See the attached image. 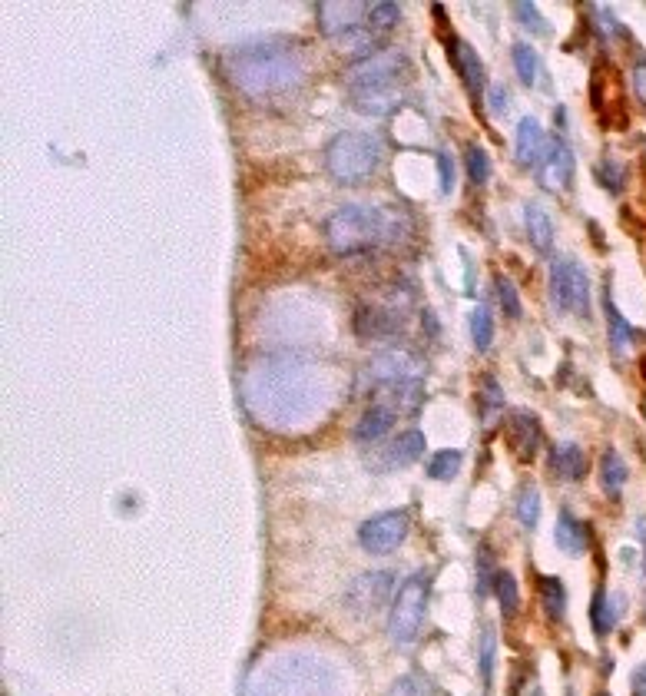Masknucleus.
Returning a JSON list of instances; mask_svg holds the SVG:
<instances>
[{
	"label": "nucleus",
	"instance_id": "39",
	"mask_svg": "<svg viewBox=\"0 0 646 696\" xmlns=\"http://www.w3.org/2000/svg\"><path fill=\"white\" fill-rule=\"evenodd\" d=\"M633 87H637V97L646 103V60H640L637 67H633Z\"/></svg>",
	"mask_w": 646,
	"mask_h": 696
},
{
	"label": "nucleus",
	"instance_id": "23",
	"mask_svg": "<svg viewBox=\"0 0 646 696\" xmlns=\"http://www.w3.org/2000/svg\"><path fill=\"white\" fill-rule=\"evenodd\" d=\"M603 309H607V319H610V342H613V352L623 355L633 342V329L630 322L623 319V315L617 312V305H613L610 299H603Z\"/></svg>",
	"mask_w": 646,
	"mask_h": 696
},
{
	"label": "nucleus",
	"instance_id": "6",
	"mask_svg": "<svg viewBox=\"0 0 646 696\" xmlns=\"http://www.w3.org/2000/svg\"><path fill=\"white\" fill-rule=\"evenodd\" d=\"M550 299L557 309L574 312L580 319L590 315V282L577 259H557L550 266Z\"/></svg>",
	"mask_w": 646,
	"mask_h": 696
},
{
	"label": "nucleus",
	"instance_id": "30",
	"mask_svg": "<svg viewBox=\"0 0 646 696\" xmlns=\"http://www.w3.org/2000/svg\"><path fill=\"white\" fill-rule=\"evenodd\" d=\"M593 176H597V183L607 189V193H620L623 183H627V166L613 163V160H603L593 166Z\"/></svg>",
	"mask_w": 646,
	"mask_h": 696
},
{
	"label": "nucleus",
	"instance_id": "22",
	"mask_svg": "<svg viewBox=\"0 0 646 696\" xmlns=\"http://www.w3.org/2000/svg\"><path fill=\"white\" fill-rule=\"evenodd\" d=\"M494 597H497V604H501L504 617H514L517 604H521V590H517V580L511 571L494 574Z\"/></svg>",
	"mask_w": 646,
	"mask_h": 696
},
{
	"label": "nucleus",
	"instance_id": "10",
	"mask_svg": "<svg viewBox=\"0 0 646 696\" xmlns=\"http://www.w3.org/2000/svg\"><path fill=\"white\" fill-rule=\"evenodd\" d=\"M421 455H425V431H418V428L398 431V435L388 441V448L378 455L381 458L378 468L381 471H401V468H408V464H415Z\"/></svg>",
	"mask_w": 646,
	"mask_h": 696
},
{
	"label": "nucleus",
	"instance_id": "1",
	"mask_svg": "<svg viewBox=\"0 0 646 696\" xmlns=\"http://www.w3.org/2000/svg\"><path fill=\"white\" fill-rule=\"evenodd\" d=\"M226 73L246 97L266 100L299 87L305 77V57L289 40H262L232 50Z\"/></svg>",
	"mask_w": 646,
	"mask_h": 696
},
{
	"label": "nucleus",
	"instance_id": "14",
	"mask_svg": "<svg viewBox=\"0 0 646 696\" xmlns=\"http://www.w3.org/2000/svg\"><path fill=\"white\" fill-rule=\"evenodd\" d=\"M395 421H398V408H391L388 402H378V405L362 411V418L355 421L352 438L362 441V445H372V441L385 438L388 431L395 428Z\"/></svg>",
	"mask_w": 646,
	"mask_h": 696
},
{
	"label": "nucleus",
	"instance_id": "35",
	"mask_svg": "<svg viewBox=\"0 0 646 696\" xmlns=\"http://www.w3.org/2000/svg\"><path fill=\"white\" fill-rule=\"evenodd\" d=\"M514 14H517V20H521L524 27H531L534 34H547V20L540 17V10H537V4H531V0H524V4H514Z\"/></svg>",
	"mask_w": 646,
	"mask_h": 696
},
{
	"label": "nucleus",
	"instance_id": "13",
	"mask_svg": "<svg viewBox=\"0 0 646 696\" xmlns=\"http://www.w3.org/2000/svg\"><path fill=\"white\" fill-rule=\"evenodd\" d=\"M368 20V4H319V27L325 37H342Z\"/></svg>",
	"mask_w": 646,
	"mask_h": 696
},
{
	"label": "nucleus",
	"instance_id": "19",
	"mask_svg": "<svg viewBox=\"0 0 646 696\" xmlns=\"http://www.w3.org/2000/svg\"><path fill=\"white\" fill-rule=\"evenodd\" d=\"M524 219H527V236H531L537 252H550L554 249V223H550V213L540 203H527L524 206Z\"/></svg>",
	"mask_w": 646,
	"mask_h": 696
},
{
	"label": "nucleus",
	"instance_id": "36",
	"mask_svg": "<svg viewBox=\"0 0 646 696\" xmlns=\"http://www.w3.org/2000/svg\"><path fill=\"white\" fill-rule=\"evenodd\" d=\"M494 653H497V637L487 630L484 634V647H481V673H484V683H491L494 677Z\"/></svg>",
	"mask_w": 646,
	"mask_h": 696
},
{
	"label": "nucleus",
	"instance_id": "16",
	"mask_svg": "<svg viewBox=\"0 0 646 696\" xmlns=\"http://www.w3.org/2000/svg\"><path fill=\"white\" fill-rule=\"evenodd\" d=\"M451 57H454V67H458V73H461L464 87L471 90V97H481V90L487 87V77H484V63L478 60V50H474L471 44L454 40Z\"/></svg>",
	"mask_w": 646,
	"mask_h": 696
},
{
	"label": "nucleus",
	"instance_id": "34",
	"mask_svg": "<svg viewBox=\"0 0 646 696\" xmlns=\"http://www.w3.org/2000/svg\"><path fill=\"white\" fill-rule=\"evenodd\" d=\"M497 295H501V309L507 319H521V299H517V289H514V282L511 279H504V276H497Z\"/></svg>",
	"mask_w": 646,
	"mask_h": 696
},
{
	"label": "nucleus",
	"instance_id": "8",
	"mask_svg": "<svg viewBox=\"0 0 646 696\" xmlns=\"http://www.w3.org/2000/svg\"><path fill=\"white\" fill-rule=\"evenodd\" d=\"M574 166V150L560 136H547V150L537 166V183L550 193H564L570 179H574Z\"/></svg>",
	"mask_w": 646,
	"mask_h": 696
},
{
	"label": "nucleus",
	"instance_id": "33",
	"mask_svg": "<svg viewBox=\"0 0 646 696\" xmlns=\"http://www.w3.org/2000/svg\"><path fill=\"white\" fill-rule=\"evenodd\" d=\"M487 176H491V160L481 146H468V179L474 186H484Z\"/></svg>",
	"mask_w": 646,
	"mask_h": 696
},
{
	"label": "nucleus",
	"instance_id": "5",
	"mask_svg": "<svg viewBox=\"0 0 646 696\" xmlns=\"http://www.w3.org/2000/svg\"><path fill=\"white\" fill-rule=\"evenodd\" d=\"M428 577L425 574H415L408 577L401 590L395 594V604H391V614H388V634L398 647H411L421 630V620H425V610H428Z\"/></svg>",
	"mask_w": 646,
	"mask_h": 696
},
{
	"label": "nucleus",
	"instance_id": "41",
	"mask_svg": "<svg viewBox=\"0 0 646 696\" xmlns=\"http://www.w3.org/2000/svg\"><path fill=\"white\" fill-rule=\"evenodd\" d=\"M633 696H646V663L633 673Z\"/></svg>",
	"mask_w": 646,
	"mask_h": 696
},
{
	"label": "nucleus",
	"instance_id": "15",
	"mask_svg": "<svg viewBox=\"0 0 646 696\" xmlns=\"http://www.w3.org/2000/svg\"><path fill=\"white\" fill-rule=\"evenodd\" d=\"M544 150H547V136H544V130H540V123L534 120V116H524V120L517 123V146H514L517 163L537 166Z\"/></svg>",
	"mask_w": 646,
	"mask_h": 696
},
{
	"label": "nucleus",
	"instance_id": "42",
	"mask_svg": "<svg viewBox=\"0 0 646 696\" xmlns=\"http://www.w3.org/2000/svg\"><path fill=\"white\" fill-rule=\"evenodd\" d=\"M597 696H610V693H597Z\"/></svg>",
	"mask_w": 646,
	"mask_h": 696
},
{
	"label": "nucleus",
	"instance_id": "3",
	"mask_svg": "<svg viewBox=\"0 0 646 696\" xmlns=\"http://www.w3.org/2000/svg\"><path fill=\"white\" fill-rule=\"evenodd\" d=\"M401 219H395L388 209L365 206V203H345L325 219V242L335 256H355L368 252L385 242H395L401 236Z\"/></svg>",
	"mask_w": 646,
	"mask_h": 696
},
{
	"label": "nucleus",
	"instance_id": "7",
	"mask_svg": "<svg viewBox=\"0 0 646 696\" xmlns=\"http://www.w3.org/2000/svg\"><path fill=\"white\" fill-rule=\"evenodd\" d=\"M411 531V518L408 511H381L375 514V518H368L362 527H358V544L365 547L368 554L375 557H385V554H395L401 544H405V537Z\"/></svg>",
	"mask_w": 646,
	"mask_h": 696
},
{
	"label": "nucleus",
	"instance_id": "11",
	"mask_svg": "<svg viewBox=\"0 0 646 696\" xmlns=\"http://www.w3.org/2000/svg\"><path fill=\"white\" fill-rule=\"evenodd\" d=\"M388 590H391V574H362L348 590V607L355 614H375V610L388 600Z\"/></svg>",
	"mask_w": 646,
	"mask_h": 696
},
{
	"label": "nucleus",
	"instance_id": "12",
	"mask_svg": "<svg viewBox=\"0 0 646 696\" xmlns=\"http://www.w3.org/2000/svg\"><path fill=\"white\" fill-rule=\"evenodd\" d=\"M507 441H511L514 455L521 461H534L540 441H544L537 415H531V411H514L511 421H507Z\"/></svg>",
	"mask_w": 646,
	"mask_h": 696
},
{
	"label": "nucleus",
	"instance_id": "31",
	"mask_svg": "<svg viewBox=\"0 0 646 696\" xmlns=\"http://www.w3.org/2000/svg\"><path fill=\"white\" fill-rule=\"evenodd\" d=\"M434 693L438 690H434L431 677H425V673H408V677L395 680L388 696H434Z\"/></svg>",
	"mask_w": 646,
	"mask_h": 696
},
{
	"label": "nucleus",
	"instance_id": "32",
	"mask_svg": "<svg viewBox=\"0 0 646 696\" xmlns=\"http://www.w3.org/2000/svg\"><path fill=\"white\" fill-rule=\"evenodd\" d=\"M471 335H474V345H478V352H487L494 342V325H491V312L484 309V305H478V309L471 312Z\"/></svg>",
	"mask_w": 646,
	"mask_h": 696
},
{
	"label": "nucleus",
	"instance_id": "38",
	"mask_svg": "<svg viewBox=\"0 0 646 696\" xmlns=\"http://www.w3.org/2000/svg\"><path fill=\"white\" fill-rule=\"evenodd\" d=\"M478 574H481V594H487V590H494V577H491V554H487V547H481L478 554Z\"/></svg>",
	"mask_w": 646,
	"mask_h": 696
},
{
	"label": "nucleus",
	"instance_id": "2",
	"mask_svg": "<svg viewBox=\"0 0 646 696\" xmlns=\"http://www.w3.org/2000/svg\"><path fill=\"white\" fill-rule=\"evenodd\" d=\"M405 73H408V57L401 50H375V54L358 57L348 67V90L355 97V107L381 116L391 113L405 100Z\"/></svg>",
	"mask_w": 646,
	"mask_h": 696
},
{
	"label": "nucleus",
	"instance_id": "37",
	"mask_svg": "<svg viewBox=\"0 0 646 696\" xmlns=\"http://www.w3.org/2000/svg\"><path fill=\"white\" fill-rule=\"evenodd\" d=\"M438 166H441V193H451L454 189V160L448 150L438 153Z\"/></svg>",
	"mask_w": 646,
	"mask_h": 696
},
{
	"label": "nucleus",
	"instance_id": "40",
	"mask_svg": "<svg viewBox=\"0 0 646 696\" xmlns=\"http://www.w3.org/2000/svg\"><path fill=\"white\" fill-rule=\"evenodd\" d=\"M487 103H491L494 113H504V110H507V93H504V87H491V97H487Z\"/></svg>",
	"mask_w": 646,
	"mask_h": 696
},
{
	"label": "nucleus",
	"instance_id": "17",
	"mask_svg": "<svg viewBox=\"0 0 646 696\" xmlns=\"http://www.w3.org/2000/svg\"><path fill=\"white\" fill-rule=\"evenodd\" d=\"M550 468L560 481H577L587 474V458L574 441H560V445L550 451Z\"/></svg>",
	"mask_w": 646,
	"mask_h": 696
},
{
	"label": "nucleus",
	"instance_id": "24",
	"mask_svg": "<svg viewBox=\"0 0 646 696\" xmlns=\"http://www.w3.org/2000/svg\"><path fill=\"white\" fill-rule=\"evenodd\" d=\"M504 411V392L501 385H497L494 375H484V385H481V421L484 425H491V421H497V415Z\"/></svg>",
	"mask_w": 646,
	"mask_h": 696
},
{
	"label": "nucleus",
	"instance_id": "26",
	"mask_svg": "<svg viewBox=\"0 0 646 696\" xmlns=\"http://www.w3.org/2000/svg\"><path fill=\"white\" fill-rule=\"evenodd\" d=\"M514 514H517V521H521L524 527H534L537 524V518H540V494H537L534 484H524V488L517 491Z\"/></svg>",
	"mask_w": 646,
	"mask_h": 696
},
{
	"label": "nucleus",
	"instance_id": "18",
	"mask_svg": "<svg viewBox=\"0 0 646 696\" xmlns=\"http://www.w3.org/2000/svg\"><path fill=\"white\" fill-rule=\"evenodd\" d=\"M587 544H590V527L574 518L570 511H564L557 518V547L564 554H584L587 551Z\"/></svg>",
	"mask_w": 646,
	"mask_h": 696
},
{
	"label": "nucleus",
	"instance_id": "29",
	"mask_svg": "<svg viewBox=\"0 0 646 696\" xmlns=\"http://www.w3.org/2000/svg\"><path fill=\"white\" fill-rule=\"evenodd\" d=\"M590 617H593V630H597V637H607L610 630H613V610H610V597H607V590H603V587H597V594H593Z\"/></svg>",
	"mask_w": 646,
	"mask_h": 696
},
{
	"label": "nucleus",
	"instance_id": "21",
	"mask_svg": "<svg viewBox=\"0 0 646 696\" xmlns=\"http://www.w3.org/2000/svg\"><path fill=\"white\" fill-rule=\"evenodd\" d=\"M600 484L607 491V498H620L623 484H627V464H623V458L613 448L600 461Z\"/></svg>",
	"mask_w": 646,
	"mask_h": 696
},
{
	"label": "nucleus",
	"instance_id": "20",
	"mask_svg": "<svg viewBox=\"0 0 646 696\" xmlns=\"http://www.w3.org/2000/svg\"><path fill=\"white\" fill-rule=\"evenodd\" d=\"M537 587H540V604H544L547 617L554 620V624H560V620H564V614H567L564 580H560V577H540Z\"/></svg>",
	"mask_w": 646,
	"mask_h": 696
},
{
	"label": "nucleus",
	"instance_id": "4",
	"mask_svg": "<svg viewBox=\"0 0 646 696\" xmlns=\"http://www.w3.org/2000/svg\"><path fill=\"white\" fill-rule=\"evenodd\" d=\"M381 146L375 136L348 130L338 133L332 143L325 146V166L338 183H362L378 170Z\"/></svg>",
	"mask_w": 646,
	"mask_h": 696
},
{
	"label": "nucleus",
	"instance_id": "27",
	"mask_svg": "<svg viewBox=\"0 0 646 696\" xmlns=\"http://www.w3.org/2000/svg\"><path fill=\"white\" fill-rule=\"evenodd\" d=\"M401 20V4L395 0H378V4H368V27L372 30H391Z\"/></svg>",
	"mask_w": 646,
	"mask_h": 696
},
{
	"label": "nucleus",
	"instance_id": "9",
	"mask_svg": "<svg viewBox=\"0 0 646 696\" xmlns=\"http://www.w3.org/2000/svg\"><path fill=\"white\" fill-rule=\"evenodd\" d=\"M355 329L362 339H391L401 332V312L388 302H368L355 315Z\"/></svg>",
	"mask_w": 646,
	"mask_h": 696
},
{
	"label": "nucleus",
	"instance_id": "25",
	"mask_svg": "<svg viewBox=\"0 0 646 696\" xmlns=\"http://www.w3.org/2000/svg\"><path fill=\"white\" fill-rule=\"evenodd\" d=\"M461 451H454V448H444L438 451L431 461H428V478L434 481H451V478H458V471H461Z\"/></svg>",
	"mask_w": 646,
	"mask_h": 696
},
{
	"label": "nucleus",
	"instance_id": "28",
	"mask_svg": "<svg viewBox=\"0 0 646 696\" xmlns=\"http://www.w3.org/2000/svg\"><path fill=\"white\" fill-rule=\"evenodd\" d=\"M511 57H514L517 77H521L524 87H531V83L537 80V54H534V47L531 44H514Z\"/></svg>",
	"mask_w": 646,
	"mask_h": 696
}]
</instances>
